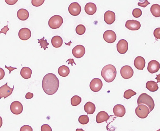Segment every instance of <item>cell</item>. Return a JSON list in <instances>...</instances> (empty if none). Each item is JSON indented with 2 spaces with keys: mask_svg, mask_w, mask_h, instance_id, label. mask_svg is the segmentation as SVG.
Returning a JSON list of instances; mask_svg holds the SVG:
<instances>
[{
  "mask_svg": "<svg viewBox=\"0 0 160 131\" xmlns=\"http://www.w3.org/2000/svg\"><path fill=\"white\" fill-rule=\"evenodd\" d=\"M60 82L54 74L48 73L43 77L42 82V88L44 92L49 96L53 95L58 91Z\"/></svg>",
  "mask_w": 160,
  "mask_h": 131,
  "instance_id": "cell-1",
  "label": "cell"
},
{
  "mask_svg": "<svg viewBox=\"0 0 160 131\" xmlns=\"http://www.w3.org/2000/svg\"><path fill=\"white\" fill-rule=\"evenodd\" d=\"M117 75V70L113 65H106L102 69L101 75L105 81L108 83L112 82L115 79Z\"/></svg>",
  "mask_w": 160,
  "mask_h": 131,
  "instance_id": "cell-2",
  "label": "cell"
},
{
  "mask_svg": "<svg viewBox=\"0 0 160 131\" xmlns=\"http://www.w3.org/2000/svg\"><path fill=\"white\" fill-rule=\"evenodd\" d=\"M137 104H144L149 108L150 112L154 109L155 104L154 101L150 96L146 93L142 94L138 97L137 101Z\"/></svg>",
  "mask_w": 160,
  "mask_h": 131,
  "instance_id": "cell-3",
  "label": "cell"
},
{
  "mask_svg": "<svg viewBox=\"0 0 160 131\" xmlns=\"http://www.w3.org/2000/svg\"><path fill=\"white\" fill-rule=\"evenodd\" d=\"M63 23V19L61 16L58 15L52 16L48 22L49 27L52 29L59 28Z\"/></svg>",
  "mask_w": 160,
  "mask_h": 131,
  "instance_id": "cell-4",
  "label": "cell"
},
{
  "mask_svg": "<svg viewBox=\"0 0 160 131\" xmlns=\"http://www.w3.org/2000/svg\"><path fill=\"white\" fill-rule=\"evenodd\" d=\"M135 111L136 115L141 119L146 118L150 113L148 107L142 104L138 105Z\"/></svg>",
  "mask_w": 160,
  "mask_h": 131,
  "instance_id": "cell-5",
  "label": "cell"
},
{
  "mask_svg": "<svg viewBox=\"0 0 160 131\" xmlns=\"http://www.w3.org/2000/svg\"><path fill=\"white\" fill-rule=\"evenodd\" d=\"M8 82L0 87V99L4 98L5 99L10 96L13 93L14 90L13 88H11L8 86Z\"/></svg>",
  "mask_w": 160,
  "mask_h": 131,
  "instance_id": "cell-6",
  "label": "cell"
},
{
  "mask_svg": "<svg viewBox=\"0 0 160 131\" xmlns=\"http://www.w3.org/2000/svg\"><path fill=\"white\" fill-rule=\"evenodd\" d=\"M103 84L101 80L98 78H94L90 82L89 87L91 90L94 92L99 91L102 88Z\"/></svg>",
  "mask_w": 160,
  "mask_h": 131,
  "instance_id": "cell-7",
  "label": "cell"
},
{
  "mask_svg": "<svg viewBox=\"0 0 160 131\" xmlns=\"http://www.w3.org/2000/svg\"><path fill=\"white\" fill-rule=\"evenodd\" d=\"M120 73L123 78L125 79H129L133 76L134 72L130 66L128 65H126L121 68Z\"/></svg>",
  "mask_w": 160,
  "mask_h": 131,
  "instance_id": "cell-8",
  "label": "cell"
},
{
  "mask_svg": "<svg viewBox=\"0 0 160 131\" xmlns=\"http://www.w3.org/2000/svg\"><path fill=\"white\" fill-rule=\"evenodd\" d=\"M104 40L109 43H114L117 40V36L115 32L111 30L106 31L103 34Z\"/></svg>",
  "mask_w": 160,
  "mask_h": 131,
  "instance_id": "cell-9",
  "label": "cell"
},
{
  "mask_svg": "<svg viewBox=\"0 0 160 131\" xmlns=\"http://www.w3.org/2000/svg\"><path fill=\"white\" fill-rule=\"evenodd\" d=\"M23 109L22 104L17 101L13 102L10 106L11 112L16 115H19L21 114L23 112Z\"/></svg>",
  "mask_w": 160,
  "mask_h": 131,
  "instance_id": "cell-10",
  "label": "cell"
},
{
  "mask_svg": "<svg viewBox=\"0 0 160 131\" xmlns=\"http://www.w3.org/2000/svg\"><path fill=\"white\" fill-rule=\"evenodd\" d=\"M68 11L71 15L77 16L79 15L81 11V7L78 3L73 2L69 6Z\"/></svg>",
  "mask_w": 160,
  "mask_h": 131,
  "instance_id": "cell-11",
  "label": "cell"
},
{
  "mask_svg": "<svg viewBox=\"0 0 160 131\" xmlns=\"http://www.w3.org/2000/svg\"><path fill=\"white\" fill-rule=\"evenodd\" d=\"M117 49L118 52L120 54H125L128 49V42L125 39L121 40L117 44Z\"/></svg>",
  "mask_w": 160,
  "mask_h": 131,
  "instance_id": "cell-12",
  "label": "cell"
},
{
  "mask_svg": "<svg viewBox=\"0 0 160 131\" xmlns=\"http://www.w3.org/2000/svg\"><path fill=\"white\" fill-rule=\"evenodd\" d=\"M85 53V48L84 46L79 45L76 46L72 50V53L75 58H82Z\"/></svg>",
  "mask_w": 160,
  "mask_h": 131,
  "instance_id": "cell-13",
  "label": "cell"
},
{
  "mask_svg": "<svg viewBox=\"0 0 160 131\" xmlns=\"http://www.w3.org/2000/svg\"><path fill=\"white\" fill-rule=\"evenodd\" d=\"M125 26L129 30H137L140 28L141 25L139 21L134 20H129L126 22Z\"/></svg>",
  "mask_w": 160,
  "mask_h": 131,
  "instance_id": "cell-14",
  "label": "cell"
},
{
  "mask_svg": "<svg viewBox=\"0 0 160 131\" xmlns=\"http://www.w3.org/2000/svg\"><path fill=\"white\" fill-rule=\"evenodd\" d=\"M160 68V64L159 62L156 60H152L149 63L147 70L149 73L153 74L157 72Z\"/></svg>",
  "mask_w": 160,
  "mask_h": 131,
  "instance_id": "cell-15",
  "label": "cell"
},
{
  "mask_svg": "<svg viewBox=\"0 0 160 131\" xmlns=\"http://www.w3.org/2000/svg\"><path fill=\"white\" fill-rule=\"evenodd\" d=\"M104 21L106 24L111 25L116 21V15L114 12L108 11L104 13Z\"/></svg>",
  "mask_w": 160,
  "mask_h": 131,
  "instance_id": "cell-16",
  "label": "cell"
},
{
  "mask_svg": "<svg viewBox=\"0 0 160 131\" xmlns=\"http://www.w3.org/2000/svg\"><path fill=\"white\" fill-rule=\"evenodd\" d=\"M18 35L20 38L23 40L29 39L31 37V32L30 29L27 28L21 29L19 30Z\"/></svg>",
  "mask_w": 160,
  "mask_h": 131,
  "instance_id": "cell-17",
  "label": "cell"
},
{
  "mask_svg": "<svg viewBox=\"0 0 160 131\" xmlns=\"http://www.w3.org/2000/svg\"><path fill=\"white\" fill-rule=\"evenodd\" d=\"M113 112L115 116L117 117H122L126 114V110L124 105L118 104L114 107Z\"/></svg>",
  "mask_w": 160,
  "mask_h": 131,
  "instance_id": "cell-18",
  "label": "cell"
},
{
  "mask_svg": "<svg viewBox=\"0 0 160 131\" xmlns=\"http://www.w3.org/2000/svg\"><path fill=\"white\" fill-rule=\"evenodd\" d=\"M134 65L138 70H143L145 65L144 59L141 56L137 57L134 61Z\"/></svg>",
  "mask_w": 160,
  "mask_h": 131,
  "instance_id": "cell-19",
  "label": "cell"
},
{
  "mask_svg": "<svg viewBox=\"0 0 160 131\" xmlns=\"http://www.w3.org/2000/svg\"><path fill=\"white\" fill-rule=\"evenodd\" d=\"M110 117L107 113L104 111H101L96 116V121L98 124L101 123L108 120Z\"/></svg>",
  "mask_w": 160,
  "mask_h": 131,
  "instance_id": "cell-20",
  "label": "cell"
},
{
  "mask_svg": "<svg viewBox=\"0 0 160 131\" xmlns=\"http://www.w3.org/2000/svg\"><path fill=\"white\" fill-rule=\"evenodd\" d=\"M85 10L88 15H93L97 11V7L96 5L94 3H88L85 6Z\"/></svg>",
  "mask_w": 160,
  "mask_h": 131,
  "instance_id": "cell-21",
  "label": "cell"
},
{
  "mask_svg": "<svg viewBox=\"0 0 160 131\" xmlns=\"http://www.w3.org/2000/svg\"><path fill=\"white\" fill-rule=\"evenodd\" d=\"M52 45L56 48L61 47L63 43L62 38L60 36L56 35L53 37L51 40Z\"/></svg>",
  "mask_w": 160,
  "mask_h": 131,
  "instance_id": "cell-22",
  "label": "cell"
},
{
  "mask_svg": "<svg viewBox=\"0 0 160 131\" xmlns=\"http://www.w3.org/2000/svg\"><path fill=\"white\" fill-rule=\"evenodd\" d=\"M18 18L22 21L26 20L29 17V13L28 11L24 9H21L17 12Z\"/></svg>",
  "mask_w": 160,
  "mask_h": 131,
  "instance_id": "cell-23",
  "label": "cell"
},
{
  "mask_svg": "<svg viewBox=\"0 0 160 131\" xmlns=\"http://www.w3.org/2000/svg\"><path fill=\"white\" fill-rule=\"evenodd\" d=\"M84 109L87 115H91L95 112L96 107L94 104L91 102H88L84 105Z\"/></svg>",
  "mask_w": 160,
  "mask_h": 131,
  "instance_id": "cell-24",
  "label": "cell"
},
{
  "mask_svg": "<svg viewBox=\"0 0 160 131\" xmlns=\"http://www.w3.org/2000/svg\"><path fill=\"white\" fill-rule=\"evenodd\" d=\"M146 88L151 92H155L158 89V87L157 82L153 81H150L147 82Z\"/></svg>",
  "mask_w": 160,
  "mask_h": 131,
  "instance_id": "cell-25",
  "label": "cell"
},
{
  "mask_svg": "<svg viewBox=\"0 0 160 131\" xmlns=\"http://www.w3.org/2000/svg\"><path fill=\"white\" fill-rule=\"evenodd\" d=\"M32 72L31 69L27 67H24L21 70L20 74L23 78L28 79L30 78L31 76Z\"/></svg>",
  "mask_w": 160,
  "mask_h": 131,
  "instance_id": "cell-26",
  "label": "cell"
},
{
  "mask_svg": "<svg viewBox=\"0 0 160 131\" xmlns=\"http://www.w3.org/2000/svg\"><path fill=\"white\" fill-rule=\"evenodd\" d=\"M58 73L60 76L66 77L70 74V70L68 67L65 65H62L59 68Z\"/></svg>",
  "mask_w": 160,
  "mask_h": 131,
  "instance_id": "cell-27",
  "label": "cell"
},
{
  "mask_svg": "<svg viewBox=\"0 0 160 131\" xmlns=\"http://www.w3.org/2000/svg\"><path fill=\"white\" fill-rule=\"evenodd\" d=\"M150 12L152 15L155 17L160 16V6L158 4H153L150 8Z\"/></svg>",
  "mask_w": 160,
  "mask_h": 131,
  "instance_id": "cell-28",
  "label": "cell"
},
{
  "mask_svg": "<svg viewBox=\"0 0 160 131\" xmlns=\"http://www.w3.org/2000/svg\"><path fill=\"white\" fill-rule=\"evenodd\" d=\"M81 101V97L77 96H75L71 98V103L72 106H76L80 104Z\"/></svg>",
  "mask_w": 160,
  "mask_h": 131,
  "instance_id": "cell-29",
  "label": "cell"
},
{
  "mask_svg": "<svg viewBox=\"0 0 160 131\" xmlns=\"http://www.w3.org/2000/svg\"><path fill=\"white\" fill-rule=\"evenodd\" d=\"M75 30L77 34L79 35H82L85 33L86 31V28L83 25H79L76 27Z\"/></svg>",
  "mask_w": 160,
  "mask_h": 131,
  "instance_id": "cell-30",
  "label": "cell"
},
{
  "mask_svg": "<svg viewBox=\"0 0 160 131\" xmlns=\"http://www.w3.org/2000/svg\"><path fill=\"white\" fill-rule=\"evenodd\" d=\"M45 38L43 37L42 38L40 39H38L39 41L38 43L40 44V46H41V48H43L44 50H45L46 49H48V46L49 45V43L47 42V40H44Z\"/></svg>",
  "mask_w": 160,
  "mask_h": 131,
  "instance_id": "cell-31",
  "label": "cell"
},
{
  "mask_svg": "<svg viewBox=\"0 0 160 131\" xmlns=\"http://www.w3.org/2000/svg\"><path fill=\"white\" fill-rule=\"evenodd\" d=\"M137 94V93L132 90H128L126 91L124 93V97L127 100H128L131 97Z\"/></svg>",
  "mask_w": 160,
  "mask_h": 131,
  "instance_id": "cell-32",
  "label": "cell"
},
{
  "mask_svg": "<svg viewBox=\"0 0 160 131\" xmlns=\"http://www.w3.org/2000/svg\"><path fill=\"white\" fill-rule=\"evenodd\" d=\"M78 121L82 124H86L89 122V118L87 115H82L79 117Z\"/></svg>",
  "mask_w": 160,
  "mask_h": 131,
  "instance_id": "cell-33",
  "label": "cell"
},
{
  "mask_svg": "<svg viewBox=\"0 0 160 131\" xmlns=\"http://www.w3.org/2000/svg\"><path fill=\"white\" fill-rule=\"evenodd\" d=\"M142 11L141 9L139 8H136L133 10L132 12V15L133 16L136 18L140 17L142 15Z\"/></svg>",
  "mask_w": 160,
  "mask_h": 131,
  "instance_id": "cell-34",
  "label": "cell"
},
{
  "mask_svg": "<svg viewBox=\"0 0 160 131\" xmlns=\"http://www.w3.org/2000/svg\"><path fill=\"white\" fill-rule=\"evenodd\" d=\"M44 1L45 0H32L31 3L33 6L38 7L42 5Z\"/></svg>",
  "mask_w": 160,
  "mask_h": 131,
  "instance_id": "cell-35",
  "label": "cell"
},
{
  "mask_svg": "<svg viewBox=\"0 0 160 131\" xmlns=\"http://www.w3.org/2000/svg\"><path fill=\"white\" fill-rule=\"evenodd\" d=\"M41 131H52V129L51 127L48 124L43 125L41 127Z\"/></svg>",
  "mask_w": 160,
  "mask_h": 131,
  "instance_id": "cell-36",
  "label": "cell"
},
{
  "mask_svg": "<svg viewBox=\"0 0 160 131\" xmlns=\"http://www.w3.org/2000/svg\"><path fill=\"white\" fill-rule=\"evenodd\" d=\"M153 35L156 39H160V28L156 29L153 32Z\"/></svg>",
  "mask_w": 160,
  "mask_h": 131,
  "instance_id": "cell-37",
  "label": "cell"
},
{
  "mask_svg": "<svg viewBox=\"0 0 160 131\" xmlns=\"http://www.w3.org/2000/svg\"><path fill=\"white\" fill-rule=\"evenodd\" d=\"M33 131V129L29 125H24L21 127L20 131Z\"/></svg>",
  "mask_w": 160,
  "mask_h": 131,
  "instance_id": "cell-38",
  "label": "cell"
},
{
  "mask_svg": "<svg viewBox=\"0 0 160 131\" xmlns=\"http://www.w3.org/2000/svg\"><path fill=\"white\" fill-rule=\"evenodd\" d=\"M5 1L7 4L11 6L15 5L18 1V0H5Z\"/></svg>",
  "mask_w": 160,
  "mask_h": 131,
  "instance_id": "cell-39",
  "label": "cell"
},
{
  "mask_svg": "<svg viewBox=\"0 0 160 131\" xmlns=\"http://www.w3.org/2000/svg\"><path fill=\"white\" fill-rule=\"evenodd\" d=\"M150 4V3L148 2V0H145V1L144 2L142 3L139 2L138 5L139 6L143 8H145Z\"/></svg>",
  "mask_w": 160,
  "mask_h": 131,
  "instance_id": "cell-40",
  "label": "cell"
},
{
  "mask_svg": "<svg viewBox=\"0 0 160 131\" xmlns=\"http://www.w3.org/2000/svg\"><path fill=\"white\" fill-rule=\"evenodd\" d=\"M10 30V29L8 28V25L7 26H5L4 27L2 28L1 31H0V34L3 33L6 35L7 34V32Z\"/></svg>",
  "mask_w": 160,
  "mask_h": 131,
  "instance_id": "cell-41",
  "label": "cell"
},
{
  "mask_svg": "<svg viewBox=\"0 0 160 131\" xmlns=\"http://www.w3.org/2000/svg\"><path fill=\"white\" fill-rule=\"evenodd\" d=\"M5 72L4 70L0 68V80L2 79L5 76Z\"/></svg>",
  "mask_w": 160,
  "mask_h": 131,
  "instance_id": "cell-42",
  "label": "cell"
},
{
  "mask_svg": "<svg viewBox=\"0 0 160 131\" xmlns=\"http://www.w3.org/2000/svg\"><path fill=\"white\" fill-rule=\"evenodd\" d=\"M34 95L33 93L28 92L26 94L25 96V98L27 99H30L33 98Z\"/></svg>",
  "mask_w": 160,
  "mask_h": 131,
  "instance_id": "cell-43",
  "label": "cell"
},
{
  "mask_svg": "<svg viewBox=\"0 0 160 131\" xmlns=\"http://www.w3.org/2000/svg\"><path fill=\"white\" fill-rule=\"evenodd\" d=\"M68 61H69L68 65L70 64H71L72 66H73V63H74L75 65H76V64L75 63L73 59H69L67 60V61H66V62L67 63Z\"/></svg>",
  "mask_w": 160,
  "mask_h": 131,
  "instance_id": "cell-44",
  "label": "cell"
},
{
  "mask_svg": "<svg viewBox=\"0 0 160 131\" xmlns=\"http://www.w3.org/2000/svg\"><path fill=\"white\" fill-rule=\"evenodd\" d=\"M6 68L8 69L10 71V74L11 73L12 71H13L14 69H16L17 68H13L11 67H8L6 65H5Z\"/></svg>",
  "mask_w": 160,
  "mask_h": 131,
  "instance_id": "cell-45",
  "label": "cell"
},
{
  "mask_svg": "<svg viewBox=\"0 0 160 131\" xmlns=\"http://www.w3.org/2000/svg\"><path fill=\"white\" fill-rule=\"evenodd\" d=\"M3 124V120L2 117L0 116V128H1Z\"/></svg>",
  "mask_w": 160,
  "mask_h": 131,
  "instance_id": "cell-46",
  "label": "cell"
},
{
  "mask_svg": "<svg viewBox=\"0 0 160 131\" xmlns=\"http://www.w3.org/2000/svg\"><path fill=\"white\" fill-rule=\"evenodd\" d=\"M139 1L141 2H143L145 1V0H139Z\"/></svg>",
  "mask_w": 160,
  "mask_h": 131,
  "instance_id": "cell-47",
  "label": "cell"
}]
</instances>
